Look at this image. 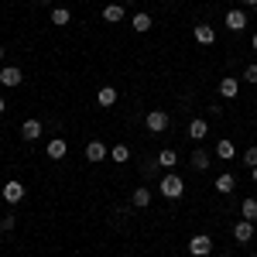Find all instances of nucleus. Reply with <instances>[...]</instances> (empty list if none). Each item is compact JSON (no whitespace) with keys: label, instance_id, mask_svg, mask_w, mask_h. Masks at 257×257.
I'll return each instance as SVG.
<instances>
[{"label":"nucleus","instance_id":"c756f323","mask_svg":"<svg viewBox=\"0 0 257 257\" xmlns=\"http://www.w3.org/2000/svg\"><path fill=\"white\" fill-rule=\"evenodd\" d=\"M250 178H254V185H257V165H254V168H250Z\"/></svg>","mask_w":257,"mask_h":257},{"label":"nucleus","instance_id":"a878e982","mask_svg":"<svg viewBox=\"0 0 257 257\" xmlns=\"http://www.w3.org/2000/svg\"><path fill=\"white\" fill-rule=\"evenodd\" d=\"M243 82H254L257 86V65H247V69H243Z\"/></svg>","mask_w":257,"mask_h":257},{"label":"nucleus","instance_id":"20e7f679","mask_svg":"<svg viewBox=\"0 0 257 257\" xmlns=\"http://www.w3.org/2000/svg\"><path fill=\"white\" fill-rule=\"evenodd\" d=\"M0 199H4V202H11V206H18L21 199H24V185H21L18 178H11V182L0 189Z\"/></svg>","mask_w":257,"mask_h":257},{"label":"nucleus","instance_id":"4468645a","mask_svg":"<svg viewBox=\"0 0 257 257\" xmlns=\"http://www.w3.org/2000/svg\"><path fill=\"white\" fill-rule=\"evenodd\" d=\"M65 151H69V144H65L62 138L48 141V158H52V161H62V158H65Z\"/></svg>","mask_w":257,"mask_h":257},{"label":"nucleus","instance_id":"f03ea898","mask_svg":"<svg viewBox=\"0 0 257 257\" xmlns=\"http://www.w3.org/2000/svg\"><path fill=\"white\" fill-rule=\"evenodd\" d=\"M189 254H192V257H209V254H213V237H206V233L189 237Z\"/></svg>","mask_w":257,"mask_h":257},{"label":"nucleus","instance_id":"72a5a7b5","mask_svg":"<svg viewBox=\"0 0 257 257\" xmlns=\"http://www.w3.org/2000/svg\"><path fill=\"white\" fill-rule=\"evenodd\" d=\"M38 4H52V0H38Z\"/></svg>","mask_w":257,"mask_h":257},{"label":"nucleus","instance_id":"b1692460","mask_svg":"<svg viewBox=\"0 0 257 257\" xmlns=\"http://www.w3.org/2000/svg\"><path fill=\"white\" fill-rule=\"evenodd\" d=\"M110 158L117 161V165L131 161V148H127V144H117V148H110Z\"/></svg>","mask_w":257,"mask_h":257},{"label":"nucleus","instance_id":"cd10ccee","mask_svg":"<svg viewBox=\"0 0 257 257\" xmlns=\"http://www.w3.org/2000/svg\"><path fill=\"white\" fill-rule=\"evenodd\" d=\"M14 226H18V219H14V213H11V216H4V219H0V230H7V233H11Z\"/></svg>","mask_w":257,"mask_h":257},{"label":"nucleus","instance_id":"c85d7f7f","mask_svg":"<svg viewBox=\"0 0 257 257\" xmlns=\"http://www.w3.org/2000/svg\"><path fill=\"white\" fill-rule=\"evenodd\" d=\"M4 110H7V99L0 96V117H4Z\"/></svg>","mask_w":257,"mask_h":257},{"label":"nucleus","instance_id":"423d86ee","mask_svg":"<svg viewBox=\"0 0 257 257\" xmlns=\"http://www.w3.org/2000/svg\"><path fill=\"white\" fill-rule=\"evenodd\" d=\"M219 96L223 99H237L240 96V79L237 76H223V79H219Z\"/></svg>","mask_w":257,"mask_h":257},{"label":"nucleus","instance_id":"9d476101","mask_svg":"<svg viewBox=\"0 0 257 257\" xmlns=\"http://www.w3.org/2000/svg\"><path fill=\"white\" fill-rule=\"evenodd\" d=\"M192 38H196L199 45H213V41H216V31H213V28H209V24L202 21V24H196V31H192Z\"/></svg>","mask_w":257,"mask_h":257},{"label":"nucleus","instance_id":"1a4fd4ad","mask_svg":"<svg viewBox=\"0 0 257 257\" xmlns=\"http://www.w3.org/2000/svg\"><path fill=\"white\" fill-rule=\"evenodd\" d=\"M233 240H237V243H250V240H254V223L240 219L237 226H233Z\"/></svg>","mask_w":257,"mask_h":257},{"label":"nucleus","instance_id":"2eb2a0df","mask_svg":"<svg viewBox=\"0 0 257 257\" xmlns=\"http://www.w3.org/2000/svg\"><path fill=\"white\" fill-rule=\"evenodd\" d=\"M131 202H134L138 209H148V206H151V189H148V185H141V189H134V196H131Z\"/></svg>","mask_w":257,"mask_h":257},{"label":"nucleus","instance_id":"bb28decb","mask_svg":"<svg viewBox=\"0 0 257 257\" xmlns=\"http://www.w3.org/2000/svg\"><path fill=\"white\" fill-rule=\"evenodd\" d=\"M158 168H161L158 161H144V175H148V178H155V175H158Z\"/></svg>","mask_w":257,"mask_h":257},{"label":"nucleus","instance_id":"4be33fe9","mask_svg":"<svg viewBox=\"0 0 257 257\" xmlns=\"http://www.w3.org/2000/svg\"><path fill=\"white\" fill-rule=\"evenodd\" d=\"M131 24H134V31H141V35H144V31H151V24H155V21H151V14H144V11H141V14H134V18H131Z\"/></svg>","mask_w":257,"mask_h":257},{"label":"nucleus","instance_id":"f257e3e1","mask_svg":"<svg viewBox=\"0 0 257 257\" xmlns=\"http://www.w3.org/2000/svg\"><path fill=\"white\" fill-rule=\"evenodd\" d=\"M158 192H161L165 199H182V196H185V182H182V178L172 172V175H165V178L158 182Z\"/></svg>","mask_w":257,"mask_h":257},{"label":"nucleus","instance_id":"5701e85b","mask_svg":"<svg viewBox=\"0 0 257 257\" xmlns=\"http://www.w3.org/2000/svg\"><path fill=\"white\" fill-rule=\"evenodd\" d=\"M158 165H161V168H175V165H178V155H175V148H165V151L158 155Z\"/></svg>","mask_w":257,"mask_h":257},{"label":"nucleus","instance_id":"2f4dec72","mask_svg":"<svg viewBox=\"0 0 257 257\" xmlns=\"http://www.w3.org/2000/svg\"><path fill=\"white\" fill-rule=\"evenodd\" d=\"M4 55H7V48H4V45H0V62H4Z\"/></svg>","mask_w":257,"mask_h":257},{"label":"nucleus","instance_id":"393cba45","mask_svg":"<svg viewBox=\"0 0 257 257\" xmlns=\"http://www.w3.org/2000/svg\"><path fill=\"white\" fill-rule=\"evenodd\" d=\"M240 161H243L247 168H254V165H257V148H247V151H243V158H240Z\"/></svg>","mask_w":257,"mask_h":257},{"label":"nucleus","instance_id":"7ed1b4c3","mask_svg":"<svg viewBox=\"0 0 257 257\" xmlns=\"http://www.w3.org/2000/svg\"><path fill=\"white\" fill-rule=\"evenodd\" d=\"M144 123H148V134H165L168 131V113L165 110H151Z\"/></svg>","mask_w":257,"mask_h":257},{"label":"nucleus","instance_id":"6e6552de","mask_svg":"<svg viewBox=\"0 0 257 257\" xmlns=\"http://www.w3.org/2000/svg\"><path fill=\"white\" fill-rule=\"evenodd\" d=\"M41 131H45V127H41V120H35V117L21 123V138H24V141H38Z\"/></svg>","mask_w":257,"mask_h":257},{"label":"nucleus","instance_id":"412c9836","mask_svg":"<svg viewBox=\"0 0 257 257\" xmlns=\"http://www.w3.org/2000/svg\"><path fill=\"white\" fill-rule=\"evenodd\" d=\"M216 158H223V161H230V158H237V148H233V141H219L216 144Z\"/></svg>","mask_w":257,"mask_h":257},{"label":"nucleus","instance_id":"f3484780","mask_svg":"<svg viewBox=\"0 0 257 257\" xmlns=\"http://www.w3.org/2000/svg\"><path fill=\"white\" fill-rule=\"evenodd\" d=\"M192 168H196V172H206V168H209V165H213V158H209V155H206V151H202V148H196V151H192Z\"/></svg>","mask_w":257,"mask_h":257},{"label":"nucleus","instance_id":"39448f33","mask_svg":"<svg viewBox=\"0 0 257 257\" xmlns=\"http://www.w3.org/2000/svg\"><path fill=\"white\" fill-rule=\"evenodd\" d=\"M21 82H24V72H21L18 65H4V69H0V86L14 89V86H21Z\"/></svg>","mask_w":257,"mask_h":257},{"label":"nucleus","instance_id":"0eeeda50","mask_svg":"<svg viewBox=\"0 0 257 257\" xmlns=\"http://www.w3.org/2000/svg\"><path fill=\"white\" fill-rule=\"evenodd\" d=\"M86 158L96 165V161L110 158V151H106V144H103V141H89V144H86Z\"/></svg>","mask_w":257,"mask_h":257},{"label":"nucleus","instance_id":"f8f14e48","mask_svg":"<svg viewBox=\"0 0 257 257\" xmlns=\"http://www.w3.org/2000/svg\"><path fill=\"white\" fill-rule=\"evenodd\" d=\"M96 103L103 106V110H110V106L117 103V89H113V86H103V89L96 93Z\"/></svg>","mask_w":257,"mask_h":257},{"label":"nucleus","instance_id":"ddd939ff","mask_svg":"<svg viewBox=\"0 0 257 257\" xmlns=\"http://www.w3.org/2000/svg\"><path fill=\"white\" fill-rule=\"evenodd\" d=\"M206 134H209V123H206L202 117H196L192 123H189V138H192V141H202Z\"/></svg>","mask_w":257,"mask_h":257},{"label":"nucleus","instance_id":"f704fd0d","mask_svg":"<svg viewBox=\"0 0 257 257\" xmlns=\"http://www.w3.org/2000/svg\"><path fill=\"white\" fill-rule=\"evenodd\" d=\"M250 257H257V254H250Z\"/></svg>","mask_w":257,"mask_h":257},{"label":"nucleus","instance_id":"aec40b11","mask_svg":"<svg viewBox=\"0 0 257 257\" xmlns=\"http://www.w3.org/2000/svg\"><path fill=\"white\" fill-rule=\"evenodd\" d=\"M240 216L247 219V223H257V199H243L240 202Z\"/></svg>","mask_w":257,"mask_h":257},{"label":"nucleus","instance_id":"7c9ffc66","mask_svg":"<svg viewBox=\"0 0 257 257\" xmlns=\"http://www.w3.org/2000/svg\"><path fill=\"white\" fill-rule=\"evenodd\" d=\"M250 48H254V52H257V35H254V38H250Z\"/></svg>","mask_w":257,"mask_h":257},{"label":"nucleus","instance_id":"a211bd4d","mask_svg":"<svg viewBox=\"0 0 257 257\" xmlns=\"http://www.w3.org/2000/svg\"><path fill=\"white\" fill-rule=\"evenodd\" d=\"M233 189H237V178L230 175V172H226V175H219V178H216V192H219V196H230Z\"/></svg>","mask_w":257,"mask_h":257},{"label":"nucleus","instance_id":"9b49d317","mask_svg":"<svg viewBox=\"0 0 257 257\" xmlns=\"http://www.w3.org/2000/svg\"><path fill=\"white\" fill-rule=\"evenodd\" d=\"M226 28L230 31H243L247 28V14L243 11H226Z\"/></svg>","mask_w":257,"mask_h":257},{"label":"nucleus","instance_id":"6ab92c4d","mask_svg":"<svg viewBox=\"0 0 257 257\" xmlns=\"http://www.w3.org/2000/svg\"><path fill=\"white\" fill-rule=\"evenodd\" d=\"M123 14H127V11H123L120 4H106V7H103V21H110V24L123 21Z\"/></svg>","mask_w":257,"mask_h":257},{"label":"nucleus","instance_id":"473e14b6","mask_svg":"<svg viewBox=\"0 0 257 257\" xmlns=\"http://www.w3.org/2000/svg\"><path fill=\"white\" fill-rule=\"evenodd\" d=\"M243 4H247V7H257V0H243Z\"/></svg>","mask_w":257,"mask_h":257},{"label":"nucleus","instance_id":"dca6fc26","mask_svg":"<svg viewBox=\"0 0 257 257\" xmlns=\"http://www.w3.org/2000/svg\"><path fill=\"white\" fill-rule=\"evenodd\" d=\"M48 21H52L55 28H65V24L72 21V14H69V7H52V14H48Z\"/></svg>","mask_w":257,"mask_h":257}]
</instances>
